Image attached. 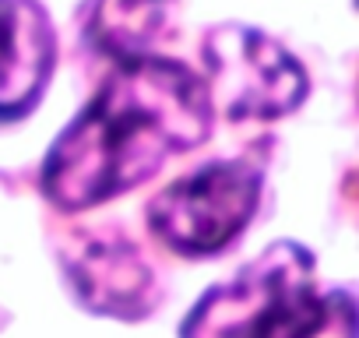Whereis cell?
Wrapping results in <instances>:
<instances>
[{
    "mask_svg": "<svg viewBox=\"0 0 359 338\" xmlns=\"http://www.w3.org/2000/svg\"><path fill=\"white\" fill-rule=\"evenodd\" d=\"M215 123L205 81L176 60L116 64L43 162V194L60 212H88L141 187L198 148Z\"/></svg>",
    "mask_w": 359,
    "mask_h": 338,
    "instance_id": "cell-1",
    "label": "cell"
},
{
    "mask_svg": "<svg viewBox=\"0 0 359 338\" xmlns=\"http://www.w3.org/2000/svg\"><path fill=\"white\" fill-rule=\"evenodd\" d=\"M180 338H355V299L324 289L313 254L282 240L236 278L208 289Z\"/></svg>",
    "mask_w": 359,
    "mask_h": 338,
    "instance_id": "cell-2",
    "label": "cell"
},
{
    "mask_svg": "<svg viewBox=\"0 0 359 338\" xmlns=\"http://www.w3.org/2000/svg\"><path fill=\"white\" fill-rule=\"evenodd\" d=\"M261 205V169L247 158L208 162L162 187L148 205L151 233L184 257L226 250Z\"/></svg>",
    "mask_w": 359,
    "mask_h": 338,
    "instance_id": "cell-3",
    "label": "cell"
},
{
    "mask_svg": "<svg viewBox=\"0 0 359 338\" xmlns=\"http://www.w3.org/2000/svg\"><path fill=\"white\" fill-rule=\"evenodd\" d=\"M212 109L226 120H278L306 99L303 64L250 25H215L201 46Z\"/></svg>",
    "mask_w": 359,
    "mask_h": 338,
    "instance_id": "cell-4",
    "label": "cell"
},
{
    "mask_svg": "<svg viewBox=\"0 0 359 338\" xmlns=\"http://www.w3.org/2000/svg\"><path fill=\"white\" fill-rule=\"evenodd\" d=\"M57 32L39 0H0V123L25 116L46 92Z\"/></svg>",
    "mask_w": 359,
    "mask_h": 338,
    "instance_id": "cell-5",
    "label": "cell"
},
{
    "mask_svg": "<svg viewBox=\"0 0 359 338\" xmlns=\"http://www.w3.org/2000/svg\"><path fill=\"white\" fill-rule=\"evenodd\" d=\"M71 282L78 299L95 313L113 317H141L155 299L151 268L141 261L137 247L120 236H95L78 247L71 257Z\"/></svg>",
    "mask_w": 359,
    "mask_h": 338,
    "instance_id": "cell-6",
    "label": "cell"
},
{
    "mask_svg": "<svg viewBox=\"0 0 359 338\" xmlns=\"http://www.w3.org/2000/svg\"><path fill=\"white\" fill-rule=\"evenodd\" d=\"M176 0H88L81 29L95 53L116 64L151 57V46L169 32Z\"/></svg>",
    "mask_w": 359,
    "mask_h": 338,
    "instance_id": "cell-7",
    "label": "cell"
}]
</instances>
